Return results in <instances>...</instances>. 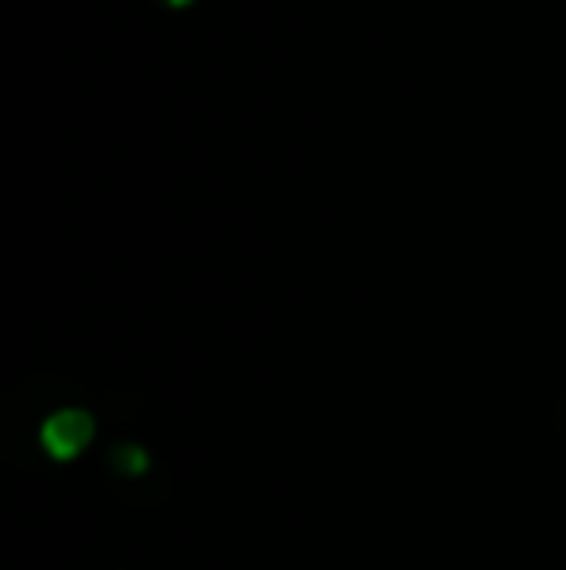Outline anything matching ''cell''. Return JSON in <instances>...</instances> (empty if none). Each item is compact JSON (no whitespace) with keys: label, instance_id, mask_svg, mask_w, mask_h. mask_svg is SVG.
I'll use <instances>...</instances> for the list:
<instances>
[{"label":"cell","instance_id":"obj_1","mask_svg":"<svg viewBox=\"0 0 566 570\" xmlns=\"http://www.w3.org/2000/svg\"><path fill=\"white\" fill-rule=\"evenodd\" d=\"M93 431H98V423H93V415L86 412V407H62V412H54L51 420L43 423L39 439H43L47 454L70 462V458H78L90 446Z\"/></svg>","mask_w":566,"mask_h":570},{"label":"cell","instance_id":"obj_2","mask_svg":"<svg viewBox=\"0 0 566 570\" xmlns=\"http://www.w3.org/2000/svg\"><path fill=\"white\" fill-rule=\"evenodd\" d=\"M113 458L121 465H129V473H143V465H148V458H143V451H137V446H121Z\"/></svg>","mask_w":566,"mask_h":570},{"label":"cell","instance_id":"obj_3","mask_svg":"<svg viewBox=\"0 0 566 570\" xmlns=\"http://www.w3.org/2000/svg\"><path fill=\"white\" fill-rule=\"evenodd\" d=\"M156 4H163V8H187V4H195V0H156Z\"/></svg>","mask_w":566,"mask_h":570}]
</instances>
